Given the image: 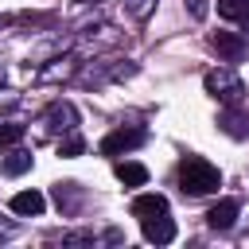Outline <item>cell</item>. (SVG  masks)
I'll list each match as a JSON object with an SVG mask.
<instances>
[{
    "mask_svg": "<svg viewBox=\"0 0 249 249\" xmlns=\"http://www.w3.org/2000/svg\"><path fill=\"white\" fill-rule=\"evenodd\" d=\"M218 187H222V175H218V167H214L210 160L187 156V160L179 163V191H183V195L198 198V195H214Z\"/></svg>",
    "mask_w": 249,
    "mask_h": 249,
    "instance_id": "cell-1",
    "label": "cell"
},
{
    "mask_svg": "<svg viewBox=\"0 0 249 249\" xmlns=\"http://www.w3.org/2000/svg\"><path fill=\"white\" fill-rule=\"evenodd\" d=\"M202 86H206V93H210L214 101H222V105H241V101H245V82H241L233 70H226V66L206 70Z\"/></svg>",
    "mask_w": 249,
    "mask_h": 249,
    "instance_id": "cell-2",
    "label": "cell"
},
{
    "mask_svg": "<svg viewBox=\"0 0 249 249\" xmlns=\"http://www.w3.org/2000/svg\"><path fill=\"white\" fill-rule=\"evenodd\" d=\"M210 47H214L226 62H241V58L249 54L245 35H237V31H214V35H210Z\"/></svg>",
    "mask_w": 249,
    "mask_h": 249,
    "instance_id": "cell-3",
    "label": "cell"
},
{
    "mask_svg": "<svg viewBox=\"0 0 249 249\" xmlns=\"http://www.w3.org/2000/svg\"><path fill=\"white\" fill-rule=\"evenodd\" d=\"M140 144H144V128H113L101 140V156H121V152H132Z\"/></svg>",
    "mask_w": 249,
    "mask_h": 249,
    "instance_id": "cell-4",
    "label": "cell"
},
{
    "mask_svg": "<svg viewBox=\"0 0 249 249\" xmlns=\"http://www.w3.org/2000/svg\"><path fill=\"white\" fill-rule=\"evenodd\" d=\"M43 124H47V132H74L78 128V109L70 101H54L43 113Z\"/></svg>",
    "mask_w": 249,
    "mask_h": 249,
    "instance_id": "cell-5",
    "label": "cell"
},
{
    "mask_svg": "<svg viewBox=\"0 0 249 249\" xmlns=\"http://www.w3.org/2000/svg\"><path fill=\"white\" fill-rule=\"evenodd\" d=\"M140 226H144V237H148L152 245H167V241H175V222H171V214L140 218Z\"/></svg>",
    "mask_w": 249,
    "mask_h": 249,
    "instance_id": "cell-6",
    "label": "cell"
},
{
    "mask_svg": "<svg viewBox=\"0 0 249 249\" xmlns=\"http://www.w3.org/2000/svg\"><path fill=\"white\" fill-rule=\"evenodd\" d=\"M237 198H222L218 206H210L206 210V226L210 230H218V233H226V230H233V222H237Z\"/></svg>",
    "mask_w": 249,
    "mask_h": 249,
    "instance_id": "cell-7",
    "label": "cell"
},
{
    "mask_svg": "<svg viewBox=\"0 0 249 249\" xmlns=\"http://www.w3.org/2000/svg\"><path fill=\"white\" fill-rule=\"evenodd\" d=\"M218 124H222V132L233 136V140H245V136H249V113H241V105H226V109L218 113Z\"/></svg>",
    "mask_w": 249,
    "mask_h": 249,
    "instance_id": "cell-8",
    "label": "cell"
},
{
    "mask_svg": "<svg viewBox=\"0 0 249 249\" xmlns=\"http://www.w3.org/2000/svg\"><path fill=\"white\" fill-rule=\"evenodd\" d=\"M12 214H19V218H35V214H43V206H47V198L39 195V191H19V195H12Z\"/></svg>",
    "mask_w": 249,
    "mask_h": 249,
    "instance_id": "cell-9",
    "label": "cell"
},
{
    "mask_svg": "<svg viewBox=\"0 0 249 249\" xmlns=\"http://www.w3.org/2000/svg\"><path fill=\"white\" fill-rule=\"evenodd\" d=\"M113 175H117L124 187H144V183H148V167H144V163H132V160H121V163L113 167Z\"/></svg>",
    "mask_w": 249,
    "mask_h": 249,
    "instance_id": "cell-10",
    "label": "cell"
},
{
    "mask_svg": "<svg viewBox=\"0 0 249 249\" xmlns=\"http://www.w3.org/2000/svg\"><path fill=\"white\" fill-rule=\"evenodd\" d=\"M54 202H58L62 214H74V210L82 206V187H78V183H58V187H54Z\"/></svg>",
    "mask_w": 249,
    "mask_h": 249,
    "instance_id": "cell-11",
    "label": "cell"
},
{
    "mask_svg": "<svg viewBox=\"0 0 249 249\" xmlns=\"http://www.w3.org/2000/svg\"><path fill=\"white\" fill-rule=\"evenodd\" d=\"M132 214H136V218L167 214V198H163V195H136V198H132Z\"/></svg>",
    "mask_w": 249,
    "mask_h": 249,
    "instance_id": "cell-12",
    "label": "cell"
},
{
    "mask_svg": "<svg viewBox=\"0 0 249 249\" xmlns=\"http://www.w3.org/2000/svg\"><path fill=\"white\" fill-rule=\"evenodd\" d=\"M218 16L222 19H237L249 31V0H218Z\"/></svg>",
    "mask_w": 249,
    "mask_h": 249,
    "instance_id": "cell-13",
    "label": "cell"
},
{
    "mask_svg": "<svg viewBox=\"0 0 249 249\" xmlns=\"http://www.w3.org/2000/svg\"><path fill=\"white\" fill-rule=\"evenodd\" d=\"M27 167H31V152H12V156L4 160L0 171H4V175H23Z\"/></svg>",
    "mask_w": 249,
    "mask_h": 249,
    "instance_id": "cell-14",
    "label": "cell"
},
{
    "mask_svg": "<svg viewBox=\"0 0 249 249\" xmlns=\"http://www.w3.org/2000/svg\"><path fill=\"white\" fill-rule=\"evenodd\" d=\"M82 148H86V140L78 136V128H74V132H62V140H58V156H82Z\"/></svg>",
    "mask_w": 249,
    "mask_h": 249,
    "instance_id": "cell-15",
    "label": "cell"
},
{
    "mask_svg": "<svg viewBox=\"0 0 249 249\" xmlns=\"http://www.w3.org/2000/svg\"><path fill=\"white\" fill-rule=\"evenodd\" d=\"M19 140H23V124H12V121L0 124V152L12 148V144H19Z\"/></svg>",
    "mask_w": 249,
    "mask_h": 249,
    "instance_id": "cell-16",
    "label": "cell"
},
{
    "mask_svg": "<svg viewBox=\"0 0 249 249\" xmlns=\"http://www.w3.org/2000/svg\"><path fill=\"white\" fill-rule=\"evenodd\" d=\"M62 66H47L43 70V78H70L74 70H78V58H58Z\"/></svg>",
    "mask_w": 249,
    "mask_h": 249,
    "instance_id": "cell-17",
    "label": "cell"
},
{
    "mask_svg": "<svg viewBox=\"0 0 249 249\" xmlns=\"http://www.w3.org/2000/svg\"><path fill=\"white\" fill-rule=\"evenodd\" d=\"M152 8H156V0H124V12H128V16H136V19H144Z\"/></svg>",
    "mask_w": 249,
    "mask_h": 249,
    "instance_id": "cell-18",
    "label": "cell"
},
{
    "mask_svg": "<svg viewBox=\"0 0 249 249\" xmlns=\"http://www.w3.org/2000/svg\"><path fill=\"white\" fill-rule=\"evenodd\" d=\"M187 8H191V16H195V19H206V12H210V8H206V0H187Z\"/></svg>",
    "mask_w": 249,
    "mask_h": 249,
    "instance_id": "cell-19",
    "label": "cell"
}]
</instances>
